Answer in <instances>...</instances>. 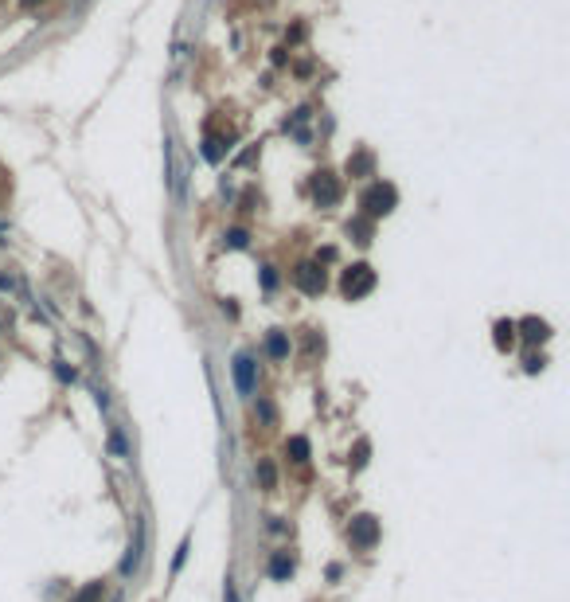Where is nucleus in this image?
I'll return each instance as SVG.
<instances>
[{
  "label": "nucleus",
  "mask_w": 570,
  "mask_h": 602,
  "mask_svg": "<svg viewBox=\"0 0 570 602\" xmlns=\"http://www.w3.org/2000/svg\"><path fill=\"white\" fill-rule=\"evenodd\" d=\"M141 548H145V524H137V536H133V543H129V551H126V560H121V575H133L137 571V563H141Z\"/></svg>",
  "instance_id": "8"
},
{
  "label": "nucleus",
  "mask_w": 570,
  "mask_h": 602,
  "mask_svg": "<svg viewBox=\"0 0 570 602\" xmlns=\"http://www.w3.org/2000/svg\"><path fill=\"white\" fill-rule=\"evenodd\" d=\"M184 560H188V540L180 543V551H176V563H172V567H184Z\"/></svg>",
  "instance_id": "23"
},
{
  "label": "nucleus",
  "mask_w": 570,
  "mask_h": 602,
  "mask_svg": "<svg viewBox=\"0 0 570 602\" xmlns=\"http://www.w3.org/2000/svg\"><path fill=\"white\" fill-rule=\"evenodd\" d=\"M371 289H375V270H371L368 263H352L344 270V278H340V294H344L348 301H360Z\"/></svg>",
  "instance_id": "1"
},
{
  "label": "nucleus",
  "mask_w": 570,
  "mask_h": 602,
  "mask_svg": "<svg viewBox=\"0 0 570 602\" xmlns=\"http://www.w3.org/2000/svg\"><path fill=\"white\" fill-rule=\"evenodd\" d=\"M226 246L243 251V246H246V231H231V235H226Z\"/></svg>",
  "instance_id": "19"
},
{
  "label": "nucleus",
  "mask_w": 570,
  "mask_h": 602,
  "mask_svg": "<svg viewBox=\"0 0 570 602\" xmlns=\"http://www.w3.org/2000/svg\"><path fill=\"white\" fill-rule=\"evenodd\" d=\"M348 540H352V548H375L379 543V520L371 517V512H360V517H352V524H348Z\"/></svg>",
  "instance_id": "4"
},
{
  "label": "nucleus",
  "mask_w": 570,
  "mask_h": 602,
  "mask_svg": "<svg viewBox=\"0 0 570 602\" xmlns=\"http://www.w3.org/2000/svg\"><path fill=\"white\" fill-rule=\"evenodd\" d=\"M492 332H496L492 340H496V348H500V352H508V348L516 344V321H496Z\"/></svg>",
  "instance_id": "11"
},
{
  "label": "nucleus",
  "mask_w": 570,
  "mask_h": 602,
  "mask_svg": "<svg viewBox=\"0 0 570 602\" xmlns=\"http://www.w3.org/2000/svg\"><path fill=\"white\" fill-rule=\"evenodd\" d=\"M109 446H114L118 458H126V442H121V434H109Z\"/></svg>",
  "instance_id": "20"
},
{
  "label": "nucleus",
  "mask_w": 570,
  "mask_h": 602,
  "mask_svg": "<svg viewBox=\"0 0 570 602\" xmlns=\"http://www.w3.org/2000/svg\"><path fill=\"white\" fill-rule=\"evenodd\" d=\"M258 481L266 485V489H274V485H277V469H274V462H258Z\"/></svg>",
  "instance_id": "16"
},
{
  "label": "nucleus",
  "mask_w": 570,
  "mask_h": 602,
  "mask_svg": "<svg viewBox=\"0 0 570 602\" xmlns=\"http://www.w3.org/2000/svg\"><path fill=\"white\" fill-rule=\"evenodd\" d=\"M348 235H356V243H371V223H368V219L348 223Z\"/></svg>",
  "instance_id": "14"
},
{
  "label": "nucleus",
  "mask_w": 570,
  "mask_h": 602,
  "mask_svg": "<svg viewBox=\"0 0 570 602\" xmlns=\"http://www.w3.org/2000/svg\"><path fill=\"white\" fill-rule=\"evenodd\" d=\"M371 172H375V157H371L368 149L348 157V176H371Z\"/></svg>",
  "instance_id": "10"
},
{
  "label": "nucleus",
  "mask_w": 570,
  "mask_h": 602,
  "mask_svg": "<svg viewBox=\"0 0 570 602\" xmlns=\"http://www.w3.org/2000/svg\"><path fill=\"white\" fill-rule=\"evenodd\" d=\"M223 602H238V591H235V583H231V579L223 583Z\"/></svg>",
  "instance_id": "21"
},
{
  "label": "nucleus",
  "mask_w": 570,
  "mask_h": 602,
  "mask_svg": "<svg viewBox=\"0 0 570 602\" xmlns=\"http://www.w3.org/2000/svg\"><path fill=\"white\" fill-rule=\"evenodd\" d=\"M266 352H269L274 360H285V356H289V340H285V332H269Z\"/></svg>",
  "instance_id": "13"
},
{
  "label": "nucleus",
  "mask_w": 570,
  "mask_h": 602,
  "mask_svg": "<svg viewBox=\"0 0 570 602\" xmlns=\"http://www.w3.org/2000/svg\"><path fill=\"white\" fill-rule=\"evenodd\" d=\"M293 286L301 289V294H309V297L325 294L328 278H325V270H320V263H301V266H297V270H293Z\"/></svg>",
  "instance_id": "5"
},
{
  "label": "nucleus",
  "mask_w": 570,
  "mask_h": 602,
  "mask_svg": "<svg viewBox=\"0 0 570 602\" xmlns=\"http://www.w3.org/2000/svg\"><path fill=\"white\" fill-rule=\"evenodd\" d=\"M258 415H262V423H274V407L269 403H258Z\"/></svg>",
  "instance_id": "22"
},
{
  "label": "nucleus",
  "mask_w": 570,
  "mask_h": 602,
  "mask_svg": "<svg viewBox=\"0 0 570 602\" xmlns=\"http://www.w3.org/2000/svg\"><path fill=\"white\" fill-rule=\"evenodd\" d=\"M258 364H254V356H246V352H238L235 356V383H238V395H254V387H258Z\"/></svg>",
  "instance_id": "6"
},
{
  "label": "nucleus",
  "mask_w": 570,
  "mask_h": 602,
  "mask_svg": "<svg viewBox=\"0 0 570 602\" xmlns=\"http://www.w3.org/2000/svg\"><path fill=\"white\" fill-rule=\"evenodd\" d=\"M285 454L293 462H309V438H301V434H293V438L285 442Z\"/></svg>",
  "instance_id": "12"
},
{
  "label": "nucleus",
  "mask_w": 570,
  "mask_h": 602,
  "mask_svg": "<svg viewBox=\"0 0 570 602\" xmlns=\"http://www.w3.org/2000/svg\"><path fill=\"white\" fill-rule=\"evenodd\" d=\"M340 195H344V188H340V176H336V172L320 169L317 176H313V200H317V207H336Z\"/></svg>",
  "instance_id": "3"
},
{
  "label": "nucleus",
  "mask_w": 570,
  "mask_h": 602,
  "mask_svg": "<svg viewBox=\"0 0 570 602\" xmlns=\"http://www.w3.org/2000/svg\"><path fill=\"white\" fill-rule=\"evenodd\" d=\"M368 454H371L368 442H356V458H352V466H356V469H363V466H368Z\"/></svg>",
  "instance_id": "18"
},
{
  "label": "nucleus",
  "mask_w": 570,
  "mask_h": 602,
  "mask_svg": "<svg viewBox=\"0 0 570 602\" xmlns=\"http://www.w3.org/2000/svg\"><path fill=\"white\" fill-rule=\"evenodd\" d=\"M71 602H102V583H86V586H83V591H78Z\"/></svg>",
  "instance_id": "15"
},
{
  "label": "nucleus",
  "mask_w": 570,
  "mask_h": 602,
  "mask_svg": "<svg viewBox=\"0 0 570 602\" xmlns=\"http://www.w3.org/2000/svg\"><path fill=\"white\" fill-rule=\"evenodd\" d=\"M516 337H523L528 344H543V340H551V325L539 321V317H523V321L516 325Z\"/></svg>",
  "instance_id": "7"
},
{
  "label": "nucleus",
  "mask_w": 570,
  "mask_h": 602,
  "mask_svg": "<svg viewBox=\"0 0 570 602\" xmlns=\"http://www.w3.org/2000/svg\"><path fill=\"white\" fill-rule=\"evenodd\" d=\"M394 204H399V192H394V184H371L368 192H363V200H360V207H363V215L368 219H379V215H391L394 212Z\"/></svg>",
  "instance_id": "2"
},
{
  "label": "nucleus",
  "mask_w": 570,
  "mask_h": 602,
  "mask_svg": "<svg viewBox=\"0 0 570 602\" xmlns=\"http://www.w3.org/2000/svg\"><path fill=\"white\" fill-rule=\"evenodd\" d=\"M297 571V563H293V555L289 551H274V560H269V579H277V583H285V579Z\"/></svg>",
  "instance_id": "9"
},
{
  "label": "nucleus",
  "mask_w": 570,
  "mask_h": 602,
  "mask_svg": "<svg viewBox=\"0 0 570 602\" xmlns=\"http://www.w3.org/2000/svg\"><path fill=\"white\" fill-rule=\"evenodd\" d=\"M543 368H547V356H543V352H531V356L523 360V372H528V375L543 372Z\"/></svg>",
  "instance_id": "17"
},
{
  "label": "nucleus",
  "mask_w": 570,
  "mask_h": 602,
  "mask_svg": "<svg viewBox=\"0 0 570 602\" xmlns=\"http://www.w3.org/2000/svg\"><path fill=\"white\" fill-rule=\"evenodd\" d=\"M55 375H59V380H75V372H71L67 364H55Z\"/></svg>",
  "instance_id": "24"
}]
</instances>
